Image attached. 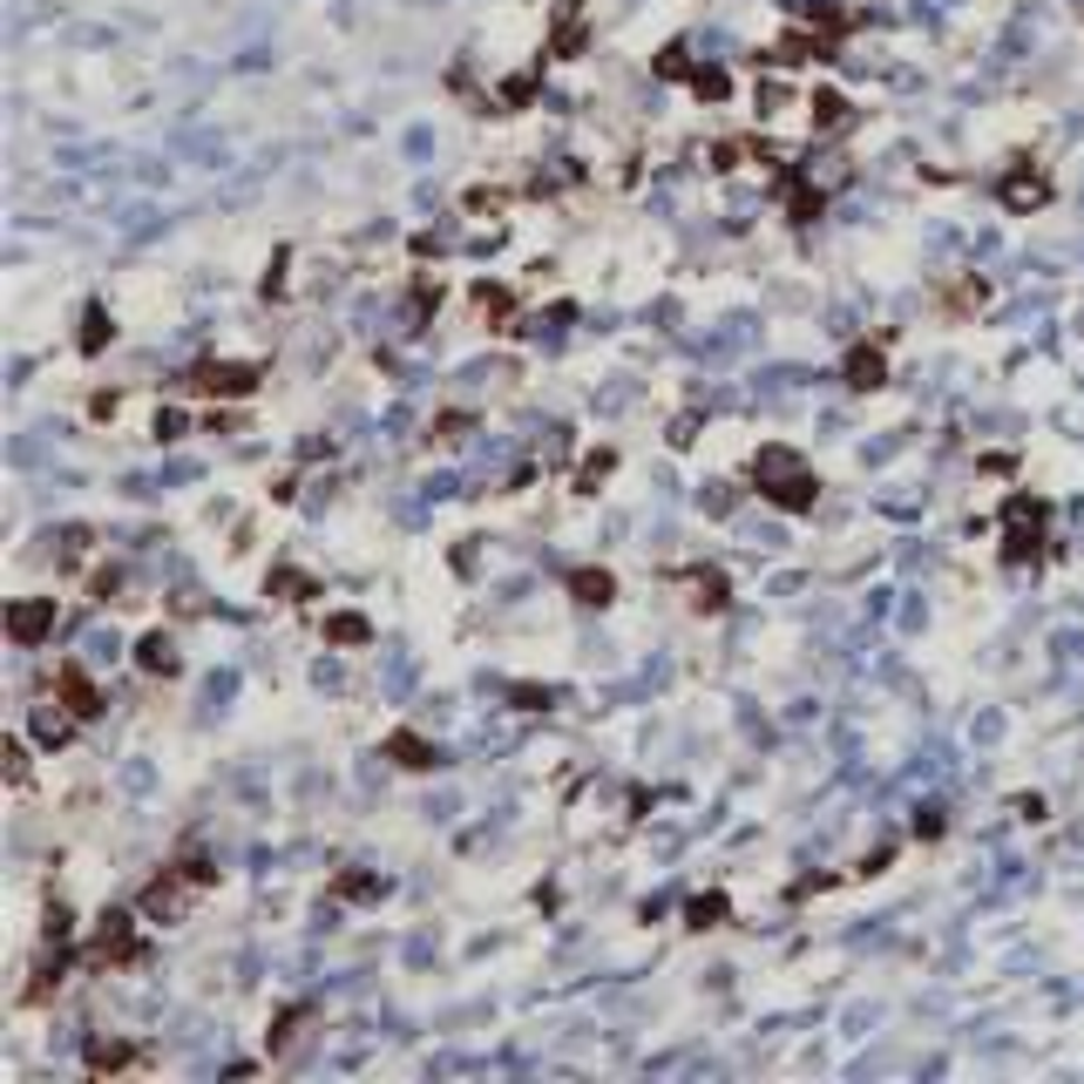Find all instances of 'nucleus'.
<instances>
[{
	"label": "nucleus",
	"mask_w": 1084,
	"mask_h": 1084,
	"mask_svg": "<svg viewBox=\"0 0 1084 1084\" xmlns=\"http://www.w3.org/2000/svg\"><path fill=\"white\" fill-rule=\"evenodd\" d=\"M753 488L766 495L773 509H787V516H813V502H820V475L793 448H780V441L753 455Z\"/></svg>",
	"instance_id": "nucleus-1"
},
{
	"label": "nucleus",
	"mask_w": 1084,
	"mask_h": 1084,
	"mask_svg": "<svg viewBox=\"0 0 1084 1084\" xmlns=\"http://www.w3.org/2000/svg\"><path fill=\"white\" fill-rule=\"evenodd\" d=\"M217 888V861H204V854H184V861H170L149 888H143V922H184V908L197 901V895H211Z\"/></svg>",
	"instance_id": "nucleus-2"
},
{
	"label": "nucleus",
	"mask_w": 1084,
	"mask_h": 1084,
	"mask_svg": "<svg viewBox=\"0 0 1084 1084\" xmlns=\"http://www.w3.org/2000/svg\"><path fill=\"white\" fill-rule=\"evenodd\" d=\"M81 963H89V969H143L149 963V943L136 936V915L129 908H109L102 922H96V936H89V949H81Z\"/></svg>",
	"instance_id": "nucleus-3"
},
{
	"label": "nucleus",
	"mask_w": 1084,
	"mask_h": 1084,
	"mask_svg": "<svg viewBox=\"0 0 1084 1084\" xmlns=\"http://www.w3.org/2000/svg\"><path fill=\"white\" fill-rule=\"evenodd\" d=\"M258 380H265L258 360H197V367L184 373V387L204 393V400H252Z\"/></svg>",
	"instance_id": "nucleus-4"
},
{
	"label": "nucleus",
	"mask_w": 1084,
	"mask_h": 1084,
	"mask_svg": "<svg viewBox=\"0 0 1084 1084\" xmlns=\"http://www.w3.org/2000/svg\"><path fill=\"white\" fill-rule=\"evenodd\" d=\"M1044 502H1037V495H1010V502H1004V563L1010 569H1024V563H1037L1044 556Z\"/></svg>",
	"instance_id": "nucleus-5"
},
{
	"label": "nucleus",
	"mask_w": 1084,
	"mask_h": 1084,
	"mask_svg": "<svg viewBox=\"0 0 1084 1084\" xmlns=\"http://www.w3.org/2000/svg\"><path fill=\"white\" fill-rule=\"evenodd\" d=\"M1051 170H1044V163L1037 156H1017L1010 163V170H1004V184H996V204H1004V211H1017V217H1031V211H1044L1051 204Z\"/></svg>",
	"instance_id": "nucleus-6"
},
{
	"label": "nucleus",
	"mask_w": 1084,
	"mask_h": 1084,
	"mask_svg": "<svg viewBox=\"0 0 1084 1084\" xmlns=\"http://www.w3.org/2000/svg\"><path fill=\"white\" fill-rule=\"evenodd\" d=\"M827 55H833V35L813 28V21H807V28H787L773 48H760L766 68H800V61H827Z\"/></svg>",
	"instance_id": "nucleus-7"
},
{
	"label": "nucleus",
	"mask_w": 1084,
	"mask_h": 1084,
	"mask_svg": "<svg viewBox=\"0 0 1084 1084\" xmlns=\"http://www.w3.org/2000/svg\"><path fill=\"white\" fill-rule=\"evenodd\" d=\"M55 699H61V705H68L81 725H96V719H102V705H109V699H102V685H96L89 672H81V664H55Z\"/></svg>",
	"instance_id": "nucleus-8"
},
{
	"label": "nucleus",
	"mask_w": 1084,
	"mask_h": 1084,
	"mask_svg": "<svg viewBox=\"0 0 1084 1084\" xmlns=\"http://www.w3.org/2000/svg\"><path fill=\"white\" fill-rule=\"evenodd\" d=\"M8 637H14L21 651L48 644V637H55V597H21V604H8Z\"/></svg>",
	"instance_id": "nucleus-9"
},
{
	"label": "nucleus",
	"mask_w": 1084,
	"mask_h": 1084,
	"mask_svg": "<svg viewBox=\"0 0 1084 1084\" xmlns=\"http://www.w3.org/2000/svg\"><path fill=\"white\" fill-rule=\"evenodd\" d=\"M387 760H393L400 773H434V766H441V745H434L428 732H413V725H393V732H387Z\"/></svg>",
	"instance_id": "nucleus-10"
},
{
	"label": "nucleus",
	"mask_w": 1084,
	"mask_h": 1084,
	"mask_svg": "<svg viewBox=\"0 0 1084 1084\" xmlns=\"http://www.w3.org/2000/svg\"><path fill=\"white\" fill-rule=\"evenodd\" d=\"M319 1024V1004H312V996H299V1004H285L279 1017H272V1031H265V1051L272 1057H292L299 1051V1037Z\"/></svg>",
	"instance_id": "nucleus-11"
},
{
	"label": "nucleus",
	"mask_w": 1084,
	"mask_h": 1084,
	"mask_svg": "<svg viewBox=\"0 0 1084 1084\" xmlns=\"http://www.w3.org/2000/svg\"><path fill=\"white\" fill-rule=\"evenodd\" d=\"M780 211H787V224H820L827 191H813L807 170H780Z\"/></svg>",
	"instance_id": "nucleus-12"
},
{
	"label": "nucleus",
	"mask_w": 1084,
	"mask_h": 1084,
	"mask_svg": "<svg viewBox=\"0 0 1084 1084\" xmlns=\"http://www.w3.org/2000/svg\"><path fill=\"white\" fill-rule=\"evenodd\" d=\"M841 380H848L854 393H875V387H888V340H861V346H848V367H841Z\"/></svg>",
	"instance_id": "nucleus-13"
},
{
	"label": "nucleus",
	"mask_w": 1084,
	"mask_h": 1084,
	"mask_svg": "<svg viewBox=\"0 0 1084 1084\" xmlns=\"http://www.w3.org/2000/svg\"><path fill=\"white\" fill-rule=\"evenodd\" d=\"M129 1064H149V1051L123 1044V1037H96L89 1051H81V1071H89V1077H123Z\"/></svg>",
	"instance_id": "nucleus-14"
},
{
	"label": "nucleus",
	"mask_w": 1084,
	"mask_h": 1084,
	"mask_svg": "<svg viewBox=\"0 0 1084 1084\" xmlns=\"http://www.w3.org/2000/svg\"><path fill=\"white\" fill-rule=\"evenodd\" d=\"M136 672H143V678H177V672H184L177 637H170V631H143V637H136Z\"/></svg>",
	"instance_id": "nucleus-15"
},
{
	"label": "nucleus",
	"mask_w": 1084,
	"mask_h": 1084,
	"mask_svg": "<svg viewBox=\"0 0 1084 1084\" xmlns=\"http://www.w3.org/2000/svg\"><path fill=\"white\" fill-rule=\"evenodd\" d=\"M569 597L583 611H604V604H617V576L604 563H583V569H569Z\"/></svg>",
	"instance_id": "nucleus-16"
},
{
	"label": "nucleus",
	"mask_w": 1084,
	"mask_h": 1084,
	"mask_svg": "<svg viewBox=\"0 0 1084 1084\" xmlns=\"http://www.w3.org/2000/svg\"><path fill=\"white\" fill-rule=\"evenodd\" d=\"M807 123H813V136H841V129L854 123V109H848L841 89H813V96H807Z\"/></svg>",
	"instance_id": "nucleus-17"
},
{
	"label": "nucleus",
	"mask_w": 1084,
	"mask_h": 1084,
	"mask_svg": "<svg viewBox=\"0 0 1084 1084\" xmlns=\"http://www.w3.org/2000/svg\"><path fill=\"white\" fill-rule=\"evenodd\" d=\"M116 340V319H109V305L102 299H89V305H81V332H75V353L81 360H96L102 346Z\"/></svg>",
	"instance_id": "nucleus-18"
},
{
	"label": "nucleus",
	"mask_w": 1084,
	"mask_h": 1084,
	"mask_svg": "<svg viewBox=\"0 0 1084 1084\" xmlns=\"http://www.w3.org/2000/svg\"><path fill=\"white\" fill-rule=\"evenodd\" d=\"M265 597H279V604H312V597H325V590H319V576H312V569L279 563V569L265 576Z\"/></svg>",
	"instance_id": "nucleus-19"
},
{
	"label": "nucleus",
	"mask_w": 1084,
	"mask_h": 1084,
	"mask_svg": "<svg viewBox=\"0 0 1084 1084\" xmlns=\"http://www.w3.org/2000/svg\"><path fill=\"white\" fill-rule=\"evenodd\" d=\"M725 922H732V901H725V888H705V895H692V901H685V929H699V936H705V929H725Z\"/></svg>",
	"instance_id": "nucleus-20"
},
{
	"label": "nucleus",
	"mask_w": 1084,
	"mask_h": 1084,
	"mask_svg": "<svg viewBox=\"0 0 1084 1084\" xmlns=\"http://www.w3.org/2000/svg\"><path fill=\"white\" fill-rule=\"evenodd\" d=\"M725 604H732L725 569H692V611H699V617H719Z\"/></svg>",
	"instance_id": "nucleus-21"
},
{
	"label": "nucleus",
	"mask_w": 1084,
	"mask_h": 1084,
	"mask_svg": "<svg viewBox=\"0 0 1084 1084\" xmlns=\"http://www.w3.org/2000/svg\"><path fill=\"white\" fill-rule=\"evenodd\" d=\"M325 644H340V651H367L373 644V624L360 611H332L325 617Z\"/></svg>",
	"instance_id": "nucleus-22"
},
{
	"label": "nucleus",
	"mask_w": 1084,
	"mask_h": 1084,
	"mask_svg": "<svg viewBox=\"0 0 1084 1084\" xmlns=\"http://www.w3.org/2000/svg\"><path fill=\"white\" fill-rule=\"evenodd\" d=\"M475 312L495 325V332H516L509 319H516V292L509 285H475Z\"/></svg>",
	"instance_id": "nucleus-23"
},
{
	"label": "nucleus",
	"mask_w": 1084,
	"mask_h": 1084,
	"mask_svg": "<svg viewBox=\"0 0 1084 1084\" xmlns=\"http://www.w3.org/2000/svg\"><path fill=\"white\" fill-rule=\"evenodd\" d=\"M75 725H81V719H75V712H68L61 699L35 712V739H41V745H68V739H75Z\"/></svg>",
	"instance_id": "nucleus-24"
},
{
	"label": "nucleus",
	"mask_w": 1084,
	"mask_h": 1084,
	"mask_svg": "<svg viewBox=\"0 0 1084 1084\" xmlns=\"http://www.w3.org/2000/svg\"><path fill=\"white\" fill-rule=\"evenodd\" d=\"M380 895H387V881L367 875V868H346L340 881H332V901H380Z\"/></svg>",
	"instance_id": "nucleus-25"
},
{
	"label": "nucleus",
	"mask_w": 1084,
	"mask_h": 1084,
	"mask_svg": "<svg viewBox=\"0 0 1084 1084\" xmlns=\"http://www.w3.org/2000/svg\"><path fill=\"white\" fill-rule=\"evenodd\" d=\"M583 48H590V28H583V14L556 21V35H549V55H556V61H576Z\"/></svg>",
	"instance_id": "nucleus-26"
},
{
	"label": "nucleus",
	"mask_w": 1084,
	"mask_h": 1084,
	"mask_svg": "<svg viewBox=\"0 0 1084 1084\" xmlns=\"http://www.w3.org/2000/svg\"><path fill=\"white\" fill-rule=\"evenodd\" d=\"M685 89H692L699 102H725V96H732V75H725V68H705V61H699Z\"/></svg>",
	"instance_id": "nucleus-27"
},
{
	"label": "nucleus",
	"mask_w": 1084,
	"mask_h": 1084,
	"mask_svg": "<svg viewBox=\"0 0 1084 1084\" xmlns=\"http://www.w3.org/2000/svg\"><path fill=\"white\" fill-rule=\"evenodd\" d=\"M536 102V68H523V75H509L502 89H495V109H529Z\"/></svg>",
	"instance_id": "nucleus-28"
},
{
	"label": "nucleus",
	"mask_w": 1084,
	"mask_h": 1084,
	"mask_svg": "<svg viewBox=\"0 0 1084 1084\" xmlns=\"http://www.w3.org/2000/svg\"><path fill=\"white\" fill-rule=\"evenodd\" d=\"M943 305H949V312H983V305H989V285H983V279H963V285L943 292Z\"/></svg>",
	"instance_id": "nucleus-29"
},
{
	"label": "nucleus",
	"mask_w": 1084,
	"mask_h": 1084,
	"mask_svg": "<svg viewBox=\"0 0 1084 1084\" xmlns=\"http://www.w3.org/2000/svg\"><path fill=\"white\" fill-rule=\"evenodd\" d=\"M611 468H617V455H611V448H597L590 461H583V468H576V495H597V481H604Z\"/></svg>",
	"instance_id": "nucleus-30"
},
{
	"label": "nucleus",
	"mask_w": 1084,
	"mask_h": 1084,
	"mask_svg": "<svg viewBox=\"0 0 1084 1084\" xmlns=\"http://www.w3.org/2000/svg\"><path fill=\"white\" fill-rule=\"evenodd\" d=\"M651 68H657V75H664V81H692V68H699V61H692V55H685V48H678V41H672V48H664V55H657V61H651Z\"/></svg>",
	"instance_id": "nucleus-31"
},
{
	"label": "nucleus",
	"mask_w": 1084,
	"mask_h": 1084,
	"mask_svg": "<svg viewBox=\"0 0 1084 1084\" xmlns=\"http://www.w3.org/2000/svg\"><path fill=\"white\" fill-rule=\"evenodd\" d=\"M41 936H48V949H68V936H75V915H68L61 901H48V922H41Z\"/></svg>",
	"instance_id": "nucleus-32"
},
{
	"label": "nucleus",
	"mask_w": 1084,
	"mask_h": 1084,
	"mask_svg": "<svg viewBox=\"0 0 1084 1084\" xmlns=\"http://www.w3.org/2000/svg\"><path fill=\"white\" fill-rule=\"evenodd\" d=\"M116 590H123V569H116V563L89 576V597H96V604H116Z\"/></svg>",
	"instance_id": "nucleus-33"
},
{
	"label": "nucleus",
	"mask_w": 1084,
	"mask_h": 1084,
	"mask_svg": "<svg viewBox=\"0 0 1084 1084\" xmlns=\"http://www.w3.org/2000/svg\"><path fill=\"white\" fill-rule=\"evenodd\" d=\"M184 428H191V421H184L177 407H163V413H156V441H184Z\"/></svg>",
	"instance_id": "nucleus-34"
},
{
	"label": "nucleus",
	"mask_w": 1084,
	"mask_h": 1084,
	"mask_svg": "<svg viewBox=\"0 0 1084 1084\" xmlns=\"http://www.w3.org/2000/svg\"><path fill=\"white\" fill-rule=\"evenodd\" d=\"M8 780L28 787V745H21V739H8Z\"/></svg>",
	"instance_id": "nucleus-35"
},
{
	"label": "nucleus",
	"mask_w": 1084,
	"mask_h": 1084,
	"mask_svg": "<svg viewBox=\"0 0 1084 1084\" xmlns=\"http://www.w3.org/2000/svg\"><path fill=\"white\" fill-rule=\"evenodd\" d=\"M285 265H292V252L272 258V272H265V299H285Z\"/></svg>",
	"instance_id": "nucleus-36"
},
{
	"label": "nucleus",
	"mask_w": 1084,
	"mask_h": 1084,
	"mask_svg": "<svg viewBox=\"0 0 1084 1084\" xmlns=\"http://www.w3.org/2000/svg\"><path fill=\"white\" fill-rule=\"evenodd\" d=\"M509 699H516L523 712H543V705H549V692H543V685H509Z\"/></svg>",
	"instance_id": "nucleus-37"
},
{
	"label": "nucleus",
	"mask_w": 1084,
	"mask_h": 1084,
	"mask_svg": "<svg viewBox=\"0 0 1084 1084\" xmlns=\"http://www.w3.org/2000/svg\"><path fill=\"white\" fill-rule=\"evenodd\" d=\"M461 428H468V413H434V428H428V434H441V441H461Z\"/></svg>",
	"instance_id": "nucleus-38"
},
{
	"label": "nucleus",
	"mask_w": 1084,
	"mask_h": 1084,
	"mask_svg": "<svg viewBox=\"0 0 1084 1084\" xmlns=\"http://www.w3.org/2000/svg\"><path fill=\"white\" fill-rule=\"evenodd\" d=\"M936 833H943V813H936V807L915 813V841H936Z\"/></svg>",
	"instance_id": "nucleus-39"
},
{
	"label": "nucleus",
	"mask_w": 1084,
	"mask_h": 1084,
	"mask_svg": "<svg viewBox=\"0 0 1084 1084\" xmlns=\"http://www.w3.org/2000/svg\"><path fill=\"white\" fill-rule=\"evenodd\" d=\"M712 170H739V143H719L712 149Z\"/></svg>",
	"instance_id": "nucleus-40"
},
{
	"label": "nucleus",
	"mask_w": 1084,
	"mask_h": 1084,
	"mask_svg": "<svg viewBox=\"0 0 1084 1084\" xmlns=\"http://www.w3.org/2000/svg\"><path fill=\"white\" fill-rule=\"evenodd\" d=\"M116 407H123V393H96V400H89V413H96V421H109Z\"/></svg>",
	"instance_id": "nucleus-41"
},
{
	"label": "nucleus",
	"mask_w": 1084,
	"mask_h": 1084,
	"mask_svg": "<svg viewBox=\"0 0 1084 1084\" xmlns=\"http://www.w3.org/2000/svg\"><path fill=\"white\" fill-rule=\"evenodd\" d=\"M1017 813L1024 820H1044V793H1017Z\"/></svg>",
	"instance_id": "nucleus-42"
},
{
	"label": "nucleus",
	"mask_w": 1084,
	"mask_h": 1084,
	"mask_svg": "<svg viewBox=\"0 0 1084 1084\" xmlns=\"http://www.w3.org/2000/svg\"><path fill=\"white\" fill-rule=\"evenodd\" d=\"M569 14H583V0H556V21H569Z\"/></svg>",
	"instance_id": "nucleus-43"
}]
</instances>
